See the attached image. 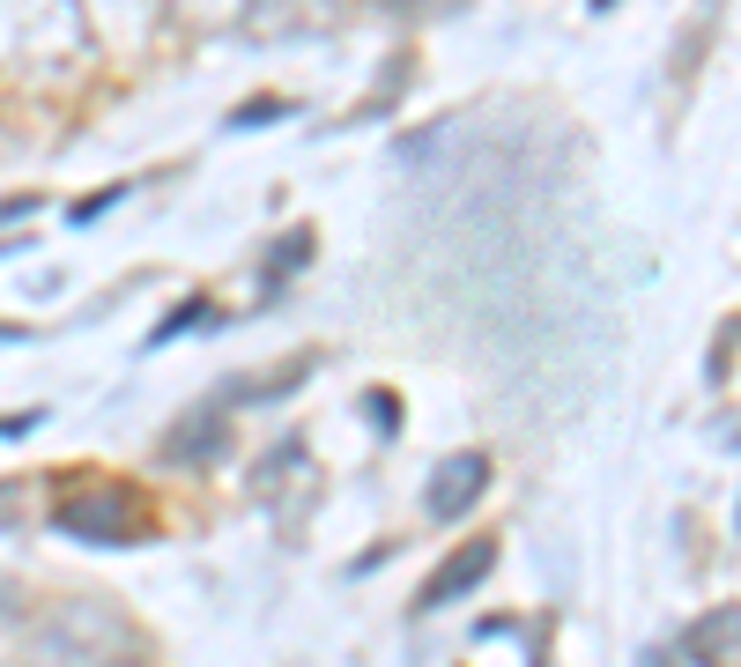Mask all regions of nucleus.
<instances>
[{"label":"nucleus","instance_id":"423d86ee","mask_svg":"<svg viewBox=\"0 0 741 667\" xmlns=\"http://www.w3.org/2000/svg\"><path fill=\"white\" fill-rule=\"evenodd\" d=\"M268 119H282V104H252V112H230V126H268Z\"/></svg>","mask_w":741,"mask_h":667},{"label":"nucleus","instance_id":"f03ea898","mask_svg":"<svg viewBox=\"0 0 741 667\" xmlns=\"http://www.w3.org/2000/svg\"><path fill=\"white\" fill-rule=\"evenodd\" d=\"M490 564H497V542H468V549H452L445 556V571L422 586V608H445V601H460L468 586H482L490 579Z\"/></svg>","mask_w":741,"mask_h":667},{"label":"nucleus","instance_id":"f257e3e1","mask_svg":"<svg viewBox=\"0 0 741 667\" xmlns=\"http://www.w3.org/2000/svg\"><path fill=\"white\" fill-rule=\"evenodd\" d=\"M482 490H490V460H482V452H445L438 468H430V482H422V512L430 519H468Z\"/></svg>","mask_w":741,"mask_h":667},{"label":"nucleus","instance_id":"7ed1b4c3","mask_svg":"<svg viewBox=\"0 0 741 667\" xmlns=\"http://www.w3.org/2000/svg\"><path fill=\"white\" fill-rule=\"evenodd\" d=\"M171 460H216L222 452V408H194L186 423H171Z\"/></svg>","mask_w":741,"mask_h":667},{"label":"nucleus","instance_id":"20e7f679","mask_svg":"<svg viewBox=\"0 0 741 667\" xmlns=\"http://www.w3.org/2000/svg\"><path fill=\"white\" fill-rule=\"evenodd\" d=\"M200 320H216V312H208V296H194V304H178V312H171V320H164V326H156V342H171V334H178V326H200Z\"/></svg>","mask_w":741,"mask_h":667},{"label":"nucleus","instance_id":"39448f33","mask_svg":"<svg viewBox=\"0 0 741 667\" xmlns=\"http://www.w3.org/2000/svg\"><path fill=\"white\" fill-rule=\"evenodd\" d=\"M126 186H104V194H90V200H74V222H97L104 208H112V200H119Z\"/></svg>","mask_w":741,"mask_h":667},{"label":"nucleus","instance_id":"0eeeda50","mask_svg":"<svg viewBox=\"0 0 741 667\" xmlns=\"http://www.w3.org/2000/svg\"><path fill=\"white\" fill-rule=\"evenodd\" d=\"M38 208V194H15V200H0V222H15V216H30Z\"/></svg>","mask_w":741,"mask_h":667}]
</instances>
